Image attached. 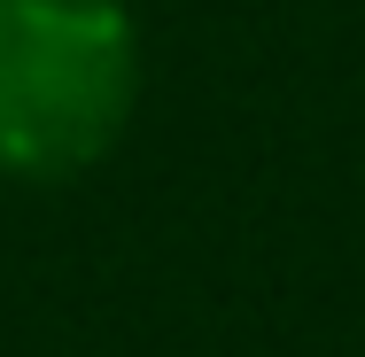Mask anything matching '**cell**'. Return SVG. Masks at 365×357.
<instances>
[{"mask_svg":"<svg viewBox=\"0 0 365 357\" xmlns=\"http://www.w3.org/2000/svg\"><path fill=\"white\" fill-rule=\"evenodd\" d=\"M140 93V31L117 0H0V171L78 179Z\"/></svg>","mask_w":365,"mask_h":357,"instance_id":"6da1fadb","label":"cell"}]
</instances>
